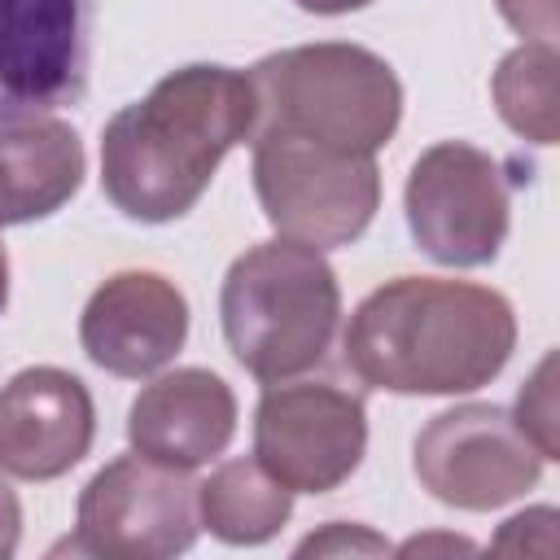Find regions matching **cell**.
Here are the masks:
<instances>
[{
  "instance_id": "1",
  "label": "cell",
  "mask_w": 560,
  "mask_h": 560,
  "mask_svg": "<svg viewBox=\"0 0 560 560\" xmlns=\"http://www.w3.org/2000/svg\"><path fill=\"white\" fill-rule=\"evenodd\" d=\"M258 96L245 70L192 61L162 74L101 131V188L140 223L188 214L219 162L254 136Z\"/></svg>"
},
{
  "instance_id": "2",
  "label": "cell",
  "mask_w": 560,
  "mask_h": 560,
  "mask_svg": "<svg viewBox=\"0 0 560 560\" xmlns=\"http://www.w3.org/2000/svg\"><path fill=\"white\" fill-rule=\"evenodd\" d=\"M350 372L385 394H472L516 350L512 302L472 280L398 276L372 289L346 324Z\"/></svg>"
},
{
  "instance_id": "3",
  "label": "cell",
  "mask_w": 560,
  "mask_h": 560,
  "mask_svg": "<svg viewBox=\"0 0 560 560\" xmlns=\"http://www.w3.org/2000/svg\"><path fill=\"white\" fill-rule=\"evenodd\" d=\"M219 319L236 363L262 385L324 363L341 324V284L324 249L276 236L232 258Z\"/></svg>"
},
{
  "instance_id": "4",
  "label": "cell",
  "mask_w": 560,
  "mask_h": 560,
  "mask_svg": "<svg viewBox=\"0 0 560 560\" xmlns=\"http://www.w3.org/2000/svg\"><path fill=\"white\" fill-rule=\"evenodd\" d=\"M258 127L289 131L341 153H381L402 122V83L363 44L324 39L280 48L249 70Z\"/></svg>"
},
{
  "instance_id": "5",
  "label": "cell",
  "mask_w": 560,
  "mask_h": 560,
  "mask_svg": "<svg viewBox=\"0 0 560 560\" xmlns=\"http://www.w3.org/2000/svg\"><path fill=\"white\" fill-rule=\"evenodd\" d=\"M249 140L254 192L280 236L337 249L368 232L381 206V171L372 153H341L271 127H258Z\"/></svg>"
},
{
  "instance_id": "6",
  "label": "cell",
  "mask_w": 560,
  "mask_h": 560,
  "mask_svg": "<svg viewBox=\"0 0 560 560\" xmlns=\"http://www.w3.org/2000/svg\"><path fill=\"white\" fill-rule=\"evenodd\" d=\"M416 245L442 267H486L499 258L512 219L503 162L468 140L429 144L402 188Z\"/></svg>"
},
{
  "instance_id": "7",
  "label": "cell",
  "mask_w": 560,
  "mask_h": 560,
  "mask_svg": "<svg viewBox=\"0 0 560 560\" xmlns=\"http://www.w3.org/2000/svg\"><path fill=\"white\" fill-rule=\"evenodd\" d=\"M197 486L184 468L149 455H118L79 494L74 556L105 560H171L197 542Z\"/></svg>"
},
{
  "instance_id": "8",
  "label": "cell",
  "mask_w": 560,
  "mask_h": 560,
  "mask_svg": "<svg viewBox=\"0 0 560 560\" xmlns=\"http://www.w3.org/2000/svg\"><path fill=\"white\" fill-rule=\"evenodd\" d=\"M368 455L363 398L337 381H276L254 411V459L293 494H328Z\"/></svg>"
},
{
  "instance_id": "9",
  "label": "cell",
  "mask_w": 560,
  "mask_h": 560,
  "mask_svg": "<svg viewBox=\"0 0 560 560\" xmlns=\"http://www.w3.org/2000/svg\"><path fill=\"white\" fill-rule=\"evenodd\" d=\"M416 477L420 486L464 512H490L542 477L538 446L516 429L508 407L494 402H464L451 411H438L416 433Z\"/></svg>"
},
{
  "instance_id": "10",
  "label": "cell",
  "mask_w": 560,
  "mask_h": 560,
  "mask_svg": "<svg viewBox=\"0 0 560 560\" xmlns=\"http://www.w3.org/2000/svg\"><path fill=\"white\" fill-rule=\"evenodd\" d=\"M96 0H0V122L79 105Z\"/></svg>"
},
{
  "instance_id": "11",
  "label": "cell",
  "mask_w": 560,
  "mask_h": 560,
  "mask_svg": "<svg viewBox=\"0 0 560 560\" xmlns=\"http://www.w3.org/2000/svg\"><path fill=\"white\" fill-rule=\"evenodd\" d=\"M79 341L109 376H153L188 341V302L162 271H114L92 289L79 315Z\"/></svg>"
},
{
  "instance_id": "12",
  "label": "cell",
  "mask_w": 560,
  "mask_h": 560,
  "mask_svg": "<svg viewBox=\"0 0 560 560\" xmlns=\"http://www.w3.org/2000/svg\"><path fill=\"white\" fill-rule=\"evenodd\" d=\"M96 438L88 385L66 368H22L0 385V472L52 481L70 472Z\"/></svg>"
},
{
  "instance_id": "13",
  "label": "cell",
  "mask_w": 560,
  "mask_h": 560,
  "mask_svg": "<svg viewBox=\"0 0 560 560\" xmlns=\"http://www.w3.org/2000/svg\"><path fill=\"white\" fill-rule=\"evenodd\" d=\"M232 433H236V394L210 368L162 372L136 394L127 411L131 446L184 472L223 455Z\"/></svg>"
},
{
  "instance_id": "14",
  "label": "cell",
  "mask_w": 560,
  "mask_h": 560,
  "mask_svg": "<svg viewBox=\"0 0 560 560\" xmlns=\"http://www.w3.org/2000/svg\"><path fill=\"white\" fill-rule=\"evenodd\" d=\"M88 153L70 122L52 114L0 122V228L57 214L83 184Z\"/></svg>"
},
{
  "instance_id": "15",
  "label": "cell",
  "mask_w": 560,
  "mask_h": 560,
  "mask_svg": "<svg viewBox=\"0 0 560 560\" xmlns=\"http://www.w3.org/2000/svg\"><path fill=\"white\" fill-rule=\"evenodd\" d=\"M201 525L232 547H258L293 516V490L280 486L258 459H228L197 486Z\"/></svg>"
},
{
  "instance_id": "16",
  "label": "cell",
  "mask_w": 560,
  "mask_h": 560,
  "mask_svg": "<svg viewBox=\"0 0 560 560\" xmlns=\"http://www.w3.org/2000/svg\"><path fill=\"white\" fill-rule=\"evenodd\" d=\"M556 70H560V57H556V44H538V39H525L521 48H512L494 79H490V96H494V109L499 118L534 140V144H556L560 136V114H556Z\"/></svg>"
},
{
  "instance_id": "17",
  "label": "cell",
  "mask_w": 560,
  "mask_h": 560,
  "mask_svg": "<svg viewBox=\"0 0 560 560\" xmlns=\"http://www.w3.org/2000/svg\"><path fill=\"white\" fill-rule=\"evenodd\" d=\"M516 429L538 446L542 459L560 455V420H556V354H547L534 376L516 394Z\"/></svg>"
},
{
  "instance_id": "18",
  "label": "cell",
  "mask_w": 560,
  "mask_h": 560,
  "mask_svg": "<svg viewBox=\"0 0 560 560\" xmlns=\"http://www.w3.org/2000/svg\"><path fill=\"white\" fill-rule=\"evenodd\" d=\"M346 551L381 556V551H389V542L381 534H372L368 525H346V521H328L319 534L298 542V556H346Z\"/></svg>"
},
{
  "instance_id": "19",
  "label": "cell",
  "mask_w": 560,
  "mask_h": 560,
  "mask_svg": "<svg viewBox=\"0 0 560 560\" xmlns=\"http://www.w3.org/2000/svg\"><path fill=\"white\" fill-rule=\"evenodd\" d=\"M503 22L525 39L556 44V0H494Z\"/></svg>"
},
{
  "instance_id": "20",
  "label": "cell",
  "mask_w": 560,
  "mask_h": 560,
  "mask_svg": "<svg viewBox=\"0 0 560 560\" xmlns=\"http://www.w3.org/2000/svg\"><path fill=\"white\" fill-rule=\"evenodd\" d=\"M547 521H556V512H551V508H529V512L512 516V521L499 529L494 551H525V547H529V534H534L538 525H547Z\"/></svg>"
},
{
  "instance_id": "21",
  "label": "cell",
  "mask_w": 560,
  "mask_h": 560,
  "mask_svg": "<svg viewBox=\"0 0 560 560\" xmlns=\"http://www.w3.org/2000/svg\"><path fill=\"white\" fill-rule=\"evenodd\" d=\"M22 542V503L9 481H0V560H9Z\"/></svg>"
},
{
  "instance_id": "22",
  "label": "cell",
  "mask_w": 560,
  "mask_h": 560,
  "mask_svg": "<svg viewBox=\"0 0 560 560\" xmlns=\"http://www.w3.org/2000/svg\"><path fill=\"white\" fill-rule=\"evenodd\" d=\"M298 9H306V13H324V18H332V13H350V9H363V4H372V0H293Z\"/></svg>"
},
{
  "instance_id": "23",
  "label": "cell",
  "mask_w": 560,
  "mask_h": 560,
  "mask_svg": "<svg viewBox=\"0 0 560 560\" xmlns=\"http://www.w3.org/2000/svg\"><path fill=\"white\" fill-rule=\"evenodd\" d=\"M433 547H446V551H472V542H464V538H411V542H402V556L433 551Z\"/></svg>"
},
{
  "instance_id": "24",
  "label": "cell",
  "mask_w": 560,
  "mask_h": 560,
  "mask_svg": "<svg viewBox=\"0 0 560 560\" xmlns=\"http://www.w3.org/2000/svg\"><path fill=\"white\" fill-rule=\"evenodd\" d=\"M4 302H9V254L0 245V311H4Z\"/></svg>"
}]
</instances>
